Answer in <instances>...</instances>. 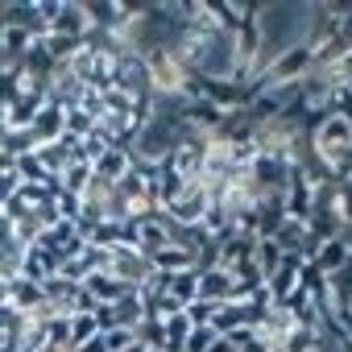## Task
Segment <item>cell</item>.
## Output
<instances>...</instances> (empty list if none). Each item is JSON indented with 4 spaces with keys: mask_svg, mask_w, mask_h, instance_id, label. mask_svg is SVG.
<instances>
[{
    "mask_svg": "<svg viewBox=\"0 0 352 352\" xmlns=\"http://www.w3.org/2000/svg\"><path fill=\"white\" fill-rule=\"evenodd\" d=\"M0 286H5V294H0V307H13V311H21V315H38V311H46L50 307V298H46V286L42 282H30V278H0Z\"/></svg>",
    "mask_w": 352,
    "mask_h": 352,
    "instance_id": "cell-1",
    "label": "cell"
},
{
    "mask_svg": "<svg viewBox=\"0 0 352 352\" xmlns=\"http://www.w3.org/2000/svg\"><path fill=\"white\" fill-rule=\"evenodd\" d=\"M311 71H315V50H311L307 42H298V46H290L286 54H278L274 67H270L265 75H270V87H282V83H298V79H307Z\"/></svg>",
    "mask_w": 352,
    "mask_h": 352,
    "instance_id": "cell-2",
    "label": "cell"
},
{
    "mask_svg": "<svg viewBox=\"0 0 352 352\" xmlns=\"http://www.w3.org/2000/svg\"><path fill=\"white\" fill-rule=\"evenodd\" d=\"M108 270L116 274V278H124L129 286H145L149 278H153V261L141 253V249H133V245H116V249H108Z\"/></svg>",
    "mask_w": 352,
    "mask_h": 352,
    "instance_id": "cell-3",
    "label": "cell"
},
{
    "mask_svg": "<svg viewBox=\"0 0 352 352\" xmlns=\"http://www.w3.org/2000/svg\"><path fill=\"white\" fill-rule=\"evenodd\" d=\"M208 208H212V187H208V183H191V187H187V195L174 204L166 216H170L174 224L191 228V224H204V220H208Z\"/></svg>",
    "mask_w": 352,
    "mask_h": 352,
    "instance_id": "cell-4",
    "label": "cell"
},
{
    "mask_svg": "<svg viewBox=\"0 0 352 352\" xmlns=\"http://www.w3.org/2000/svg\"><path fill=\"white\" fill-rule=\"evenodd\" d=\"M42 108H46V96L25 91L17 104H9V108H5V124H0V133H5V129H34V124H38V116H42Z\"/></svg>",
    "mask_w": 352,
    "mask_h": 352,
    "instance_id": "cell-5",
    "label": "cell"
},
{
    "mask_svg": "<svg viewBox=\"0 0 352 352\" xmlns=\"http://www.w3.org/2000/svg\"><path fill=\"white\" fill-rule=\"evenodd\" d=\"M63 274V261L50 253V249H42V245H30V253H25V261H21V278H30V282H50V278H58Z\"/></svg>",
    "mask_w": 352,
    "mask_h": 352,
    "instance_id": "cell-6",
    "label": "cell"
},
{
    "mask_svg": "<svg viewBox=\"0 0 352 352\" xmlns=\"http://www.w3.org/2000/svg\"><path fill=\"white\" fill-rule=\"evenodd\" d=\"M50 34H67V38H79V42H87V34H91V21H87L83 0H63V13H58V21L50 25Z\"/></svg>",
    "mask_w": 352,
    "mask_h": 352,
    "instance_id": "cell-7",
    "label": "cell"
},
{
    "mask_svg": "<svg viewBox=\"0 0 352 352\" xmlns=\"http://www.w3.org/2000/svg\"><path fill=\"white\" fill-rule=\"evenodd\" d=\"M133 166H137L133 149H124V145H112V149H108V153H104V157H100L91 170H96V179H104V183H112V187H116V183L124 179V174L133 170Z\"/></svg>",
    "mask_w": 352,
    "mask_h": 352,
    "instance_id": "cell-8",
    "label": "cell"
},
{
    "mask_svg": "<svg viewBox=\"0 0 352 352\" xmlns=\"http://www.w3.org/2000/svg\"><path fill=\"white\" fill-rule=\"evenodd\" d=\"M83 286L91 290V298H96L100 307H112V302H120V298H124V294L133 290V286H129L124 278H116L112 270H100V274H91V278H87Z\"/></svg>",
    "mask_w": 352,
    "mask_h": 352,
    "instance_id": "cell-9",
    "label": "cell"
},
{
    "mask_svg": "<svg viewBox=\"0 0 352 352\" xmlns=\"http://www.w3.org/2000/svg\"><path fill=\"white\" fill-rule=\"evenodd\" d=\"M149 261H153V270H157V274H170V278H174V274H187V270H199V257H195V253H187L183 245H166V249H162V253H153Z\"/></svg>",
    "mask_w": 352,
    "mask_h": 352,
    "instance_id": "cell-10",
    "label": "cell"
},
{
    "mask_svg": "<svg viewBox=\"0 0 352 352\" xmlns=\"http://www.w3.org/2000/svg\"><path fill=\"white\" fill-rule=\"evenodd\" d=\"M42 149V141H38V133L34 129H5L0 133V157H25V153H38Z\"/></svg>",
    "mask_w": 352,
    "mask_h": 352,
    "instance_id": "cell-11",
    "label": "cell"
},
{
    "mask_svg": "<svg viewBox=\"0 0 352 352\" xmlns=\"http://www.w3.org/2000/svg\"><path fill=\"white\" fill-rule=\"evenodd\" d=\"M348 261H352V245H348L344 236H336V241H323L319 257H315V261H307V265H319V270H323V274L331 278V274H340V270H344Z\"/></svg>",
    "mask_w": 352,
    "mask_h": 352,
    "instance_id": "cell-12",
    "label": "cell"
},
{
    "mask_svg": "<svg viewBox=\"0 0 352 352\" xmlns=\"http://www.w3.org/2000/svg\"><path fill=\"white\" fill-rule=\"evenodd\" d=\"M34 133H38V141H42V145L63 141V137H67V108L46 104V108H42V116H38V124H34Z\"/></svg>",
    "mask_w": 352,
    "mask_h": 352,
    "instance_id": "cell-13",
    "label": "cell"
},
{
    "mask_svg": "<svg viewBox=\"0 0 352 352\" xmlns=\"http://www.w3.org/2000/svg\"><path fill=\"white\" fill-rule=\"evenodd\" d=\"M232 290H236V282L228 270H208L199 278V298H208V302H232Z\"/></svg>",
    "mask_w": 352,
    "mask_h": 352,
    "instance_id": "cell-14",
    "label": "cell"
},
{
    "mask_svg": "<svg viewBox=\"0 0 352 352\" xmlns=\"http://www.w3.org/2000/svg\"><path fill=\"white\" fill-rule=\"evenodd\" d=\"M212 327H216L220 336H228V331H236V327H249V311H245V302H220Z\"/></svg>",
    "mask_w": 352,
    "mask_h": 352,
    "instance_id": "cell-15",
    "label": "cell"
},
{
    "mask_svg": "<svg viewBox=\"0 0 352 352\" xmlns=\"http://www.w3.org/2000/svg\"><path fill=\"white\" fill-rule=\"evenodd\" d=\"M91 179H96L91 162H83V157H79V162L63 174V179H58V183H63V191H67V195H79V199H83V195H87V187H91Z\"/></svg>",
    "mask_w": 352,
    "mask_h": 352,
    "instance_id": "cell-16",
    "label": "cell"
},
{
    "mask_svg": "<svg viewBox=\"0 0 352 352\" xmlns=\"http://www.w3.org/2000/svg\"><path fill=\"white\" fill-rule=\"evenodd\" d=\"M42 42L50 46V54H54V63H58V67L75 63V58L83 54V46H87V42H79V38H67V34H50V38H42Z\"/></svg>",
    "mask_w": 352,
    "mask_h": 352,
    "instance_id": "cell-17",
    "label": "cell"
},
{
    "mask_svg": "<svg viewBox=\"0 0 352 352\" xmlns=\"http://www.w3.org/2000/svg\"><path fill=\"white\" fill-rule=\"evenodd\" d=\"M199 278H204L199 270H187V274H174V278H170V294L179 298L183 307H191V302L199 298Z\"/></svg>",
    "mask_w": 352,
    "mask_h": 352,
    "instance_id": "cell-18",
    "label": "cell"
},
{
    "mask_svg": "<svg viewBox=\"0 0 352 352\" xmlns=\"http://www.w3.org/2000/svg\"><path fill=\"white\" fill-rule=\"evenodd\" d=\"M96 336H104V331H100V323H96V315H91V311L71 315V344H75V352H79L87 340H96Z\"/></svg>",
    "mask_w": 352,
    "mask_h": 352,
    "instance_id": "cell-19",
    "label": "cell"
},
{
    "mask_svg": "<svg viewBox=\"0 0 352 352\" xmlns=\"http://www.w3.org/2000/svg\"><path fill=\"white\" fill-rule=\"evenodd\" d=\"M274 241L282 245V253H298V257H302V245H307V224H302V220H286V224H282V232H278Z\"/></svg>",
    "mask_w": 352,
    "mask_h": 352,
    "instance_id": "cell-20",
    "label": "cell"
},
{
    "mask_svg": "<svg viewBox=\"0 0 352 352\" xmlns=\"http://www.w3.org/2000/svg\"><path fill=\"white\" fill-rule=\"evenodd\" d=\"M282 261H286V253H282L278 241H257V265L265 270V278H274L282 270Z\"/></svg>",
    "mask_w": 352,
    "mask_h": 352,
    "instance_id": "cell-21",
    "label": "cell"
},
{
    "mask_svg": "<svg viewBox=\"0 0 352 352\" xmlns=\"http://www.w3.org/2000/svg\"><path fill=\"white\" fill-rule=\"evenodd\" d=\"M137 340H141V344H149V348H166V323H162V319H153V315H145V319H141V327H137Z\"/></svg>",
    "mask_w": 352,
    "mask_h": 352,
    "instance_id": "cell-22",
    "label": "cell"
},
{
    "mask_svg": "<svg viewBox=\"0 0 352 352\" xmlns=\"http://www.w3.org/2000/svg\"><path fill=\"white\" fill-rule=\"evenodd\" d=\"M183 311H187V307H183L179 298H174V294H162L157 302H149V315H153V319H162V323H170V319H179Z\"/></svg>",
    "mask_w": 352,
    "mask_h": 352,
    "instance_id": "cell-23",
    "label": "cell"
},
{
    "mask_svg": "<svg viewBox=\"0 0 352 352\" xmlns=\"http://www.w3.org/2000/svg\"><path fill=\"white\" fill-rule=\"evenodd\" d=\"M104 344L108 352H129L137 344V327H116V331H104Z\"/></svg>",
    "mask_w": 352,
    "mask_h": 352,
    "instance_id": "cell-24",
    "label": "cell"
},
{
    "mask_svg": "<svg viewBox=\"0 0 352 352\" xmlns=\"http://www.w3.org/2000/svg\"><path fill=\"white\" fill-rule=\"evenodd\" d=\"M216 340H220V331H216V327H195V331H191V340H187V352H208Z\"/></svg>",
    "mask_w": 352,
    "mask_h": 352,
    "instance_id": "cell-25",
    "label": "cell"
},
{
    "mask_svg": "<svg viewBox=\"0 0 352 352\" xmlns=\"http://www.w3.org/2000/svg\"><path fill=\"white\" fill-rule=\"evenodd\" d=\"M54 204H58V212H63V220H71V224H79V216H83V199H79V195H67V191H63V195H58Z\"/></svg>",
    "mask_w": 352,
    "mask_h": 352,
    "instance_id": "cell-26",
    "label": "cell"
},
{
    "mask_svg": "<svg viewBox=\"0 0 352 352\" xmlns=\"http://www.w3.org/2000/svg\"><path fill=\"white\" fill-rule=\"evenodd\" d=\"M96 323H100V331H116V327H120L116 307H96Z\"/></svg>",
    "mask_w": 352,
    "mask_h": 352,
    "instance_id": "cell-27",
    "label": "cell"
},
{
    "mask_svg": "<svg viewBox=\"0 0 352 352\" xmlns=\"http://www.w3.org/2000/svg\"><path fill=\"white\" fill-rule=\"evenodd\" d=\"M208 352H241V348H236V344H232L228 336H220V340H216V344H212Z\"/></svg>",
    "mask_w": 352,
    "mask_h": 352,
    "instance_id": "cell-28",
    "label": "cell"
},
{
    "mask_svg": "<svg viewBox=\"0 0 352 352\" xmlns=\"http://www.w3.org/2000/svg\"><path fill=\"white\" fill-rule=\"evenodd\" d=\"M79 352H108V344H104V336H96V340H87Z\"/></svg>",
    "mask_w": 352,
    "mask_h": 352,
    "instance_id": "cell-29",
    "label": "cell"
},
{
    "mask_svg": "<svg viewBox=\"0 0 352 352\" xmlns=\"http://www.w3.org/2000/svg\"><path fill=\"white\" fill-rule=\"evenodd\" d=\"M129 352H149V344H141V340H137V344H133Z\"/></svg>",
    "mask_w": 352,
    "mask_h": 352,
    "instance_id": "cell-30",
    "label": "cell"
},
{
    "mask_svg": "<svg viewBox=\"0 0 352 352\" xmlns=\"http://www.w3.org/2000/svg\"><path fill=\"white\" fill-rule=\"evenodd\" d=\"M149 352H166V348H149Z\"/></svg>",
    "mask_w": 352,
    "mask_h": 352,
    "instance_id": "cell-31",
    "label": "cell"
}]
</instances>
